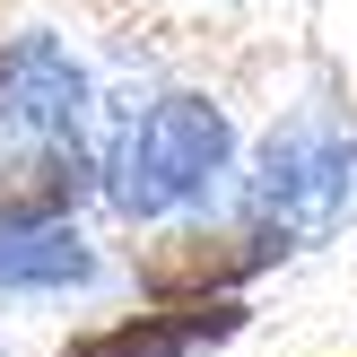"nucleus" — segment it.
Masks as SVG:
<instances>
[{
	"label": "nucleus",
	"instance_id": "nucleus-2",
	"mask_svg": "<svg viewBox=\"0 0 357 357\" xmlns=\"http://www.w3.org/2000/svg\"><path fill=\"white\" fill-rule=\"evenodd\" d=\"M349 174H357V157L331 131L288 122V131H271V149H261L253 218H279L288 236H331V227L349 218Z\"/></svg>",
	"mask_w": 357,
	"mask_h": 357
},
{
	"label": "nucleus",
	"instance_id": "nucleus-1",
	"mask_svg": "<svg viewBox=\"0 0 357 357\" xmlns=\"http://www.w3.org/2000/svg\"><path fill=\"white\" fill-rule=\"evenodd\" d=\"M227 149H236V131H227V114L209 96H157L149 114L122 131L114 201L131 209V218H157V209L192 201L209 174H227Z\"/></svg>",
	"mask_w": 357,
	"mask_h": 357
},
{
	"label": "nucleus",
	"instance_id": "nucleus-6",
	"mask_svg": "<svg viewBox=\"0 0 357 357\" xmlns=\"http://www.w3.org/2000/svg\"><path fill=\"white\" fill-rule=\"evenodd\" d=\"M79 192H87V166H79V149H26V157H9L0 166V227H61L70 209H79Z\"/></svg>",
	"mask_w": 357,
	"mask_h": 357
},
{
	"label": "nucleus",
	"instance_id": "nucleus-7",
	"mask_svg": "<svg viewBox=\"0 0 357 357\" xmlns=\"http://www.w3.org/2000/svg\"><path fill=\"white\" fill-rule=\"evenodd\" d=\"M79 279H96V253L70 227H0V288H79Z\"/></svg>",
	"mask_w": 357,
	"mask_h": 357
},
{
	"label": "nucleus",
	"instance_id": "nucleus-5",
	"mask_svg": "<svg viewBox=\"0 0 357 357\" xmlns=\"http://www.w3.org/2000/svg\"><path fill=\"white\" fill-rule=\"evenodd\" d=\"M236 331H244L236 296H174V305H157V314H131V323H105V331L61 340V357H192L209 340H236Z\"/></svg>",
	"mask_w": 357,
	"mask_h": 357
},
{
	"label": "nucleus",
	"instance_id": "nucleus-4",
	"mask_svg": "<svg viewBox=\"0 0 357 357\" xmlns=\"http://www.w3.org/2000/svg\"><path fill=\"white\" fill-rule=\"evenodd\" d=\"M87 114V79L52 35L0 44V131L9 139H70Z\"/></svg>",
	"mask_w": 357,
	"mask_h": 357
},
{
	"label": "nucleus",
	"instance_id": "nucleus-3",
	"mask_svg": "<svg viewBox=\"0 0 357 357\" xmlns=\"http://www.w3.org/2000/svg\"><path fill=\"white\" fill-rule=\"evenodd\" d=\"M288 244L296 236L279 218H253V227H183V236H166V244L139 253V288H149L157 305H174V296H227L236 279L271 271Z\"/></svg>",
	"mask_w": 357,
	"mask_h": 357
}]
</instances>
